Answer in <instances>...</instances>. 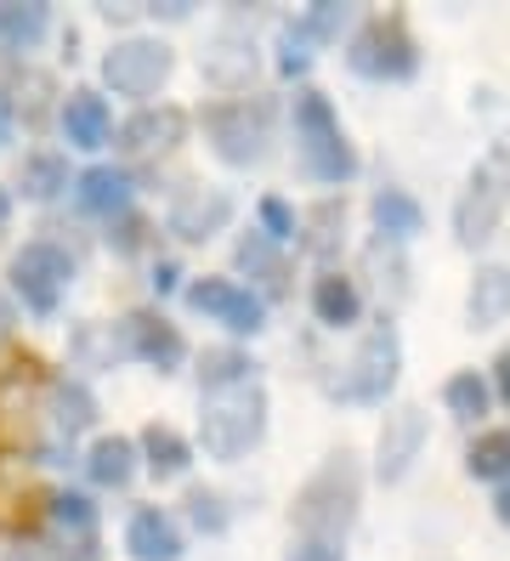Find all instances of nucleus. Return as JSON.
<instances>
[{
  "instance_id": "f257e3e1",
  "label": "nucleus",
  "mask_w": 510,
  "mask_h": 561,
  "mask_svg": "<svg viewBox=\"0 0 510 561\" xmlns=\"http://www.w3.org/2000/svg\"><path fill=\"white\" fill-rule=\"evenodd\" d=\"M358 505H363V477H358V459L340 448V454L324 459V471L295 493V527L306 539L347 545L352 522H358Z\"/></svg>"
},
{
  "instance_id": "f03ea898",
  "label": "nucleus",
  "mask_w": 510,
  "mask_h": 561,
  "mask_svg": "<svg viewBox=\"0 0 510 561\" xmlns=\"http://www.w3.org/2000/svg\"><path fill=\"white\" fill-rule=\"evenodd\" d=\"M295 148H301V171L313 182H324V187H340V182L358 176V153H352L347 130H340L324 91L295 96Z\"/></svg>"
},
{
  "instance_id": "7ed1b4c3",
  "label": "nucleus",
  "mask_w": 510,
  "mask_h": 561,
  "mask_svg": "<svg viewBox=\"0 0 510 561\" xmlns=\"http://www.w3.org/2000/svg\"><path fill=\"white\" fill-rule=\"evenodd\" d=\"M267 432V391L256 380L245 386H222V391H204V414H199V437L211 459H238L250 454Z\"/></svg>"
},
{
  "instance_id": "20e7f679",
  "label": "nucleus",
  "mask_w": 510,
  "mask_h": 561,
  "mask_svg": "<svg viewBox=\"0 0 510 561\" xmlns=\"http://www.w3.org/2000/svg\"><path fill=\"white\" fill-rule=\"evenodd\" d=\"M397 375H403V341H397V323L381 318V323H374L369 335L358 341L352 363L329 380V391H335L340 403L374 409V403H386L392 391H397Z\"/></svg>"
},
{
  "instance_id": "39448f33",
  "label": "nucleus",
  "mask_w": 510,
  "mask_h": 561,
  "mask_svg": "<svg viewBox=\"0 0 510 561\" xmlns=\"http://www.w3.org/2000/svg\"><path fill=\"white\" fill-rule=\"evenodd\" d=\"M204 137L227 164H261L272 142V103L261 96H238V103H211L204 108Z\"/></svg>"
},
{
  "instance_id": "423d86ee",
  "label": "nucleus",
  "mask_w": 510,
  "mask_h": 561,
  "mask_svg": "<svg viewBox=\"0 0 510 561\" xmlns=\"http://www.w3.org/2000/svg\"><path fill=\"white\" fill-rule=\"evenodd\" d=\"M347 62L363 80H415L420 75V46H415L403 18H369L347 46Z\"/></svg>"
},
{
  "instance_id": "0eeeda50",
  "label": "nucleus",
  "mask_w": 510,
  "mask_h": 561,
  "mask_svg": "<svg viewBox=\"0 0 510 561\" xmlns=\"http://www.w3.org/2000/svg\"><path fill=\"white\" fill-rule=\"evenodd\" d=\"M68 278H75V261H68V250L52 244V239H34L12 255V284H18L29 312H57Z\"/></svg>"
},
{
  "instance_id": "6e6552de",
  "label": "nucleus",
  "mask_w": 510,
  "mask_h": 561,
  "mask_svg": "<svg viewBox=\"0 0 510 561\" xmlns=\"http://www.w3.org/2000/svg\"><path fill=\"white\" fill-rule=\"evenodd\" d=\"M170 69H177L170 46L165 41H143V35L120 41L109 57H102V80H109L120 96H154L170 80Z\"/></svg>"
},
{
  "instance_id": "1a4fd4ad",
  "label": "nucleus",
  "mask_w": 510,
  "mask_h": 561,
  "mask_svg": "<svg viewBox=\"0 0 510 561\" xmlns=\"http://www.w3.org/2000/svg\"><path fill=\"white\" fill-rule=\"evenodd\" d=\"M188 307L216 318L222 329H233V335H256V329L267 323V301L256 289L233 284V278H193L188 284Z\"/></svg>"
},
{
  "instance_id": "9d476101",
  "label": "nucleus",
  "mask_w": 510,
  "mask_h": 561,
  "mask_svg": "<svg viewBox=\"0 0 510 561\" xmlns=\"http://www.w3.org/2000/svg\"><path fill=\"white\" fill-rule=\"evenodd\" d=\"M426 432H431V420H426V409H415V403H403V409L386 414L381 443H374V477H381L386 488L415 471V459H420V448H426Z\"/></svg>"
},
{
  "instance_id": "9b49d317",
  "label": "nucleus",
  "mask_w": 510,
  "mask_h": 561,
  "mask_svg": "<svg viewBox=\"0 0 510 561\" xmlns=\"http://www.w3.org/2000/svg\"><path fill=\"white\" fill-rule=\"evenodd\" d=\"M505 187L494 182V171L488 164H476V176L465 182V193H460V205H454V239H460V250H476V244H488L494 239V227H499V216H505Z\"/></svg>"
},
{
  "instance_id": "f8f14e48",
  "label": "nucleus",
  "mask_w": 510,
  "mask_h": 561,
  "mask_svg": "<svg viewBox=\"0 0 510 561\" xmlns=\"http://www.w3.org/2000/svg\"><path fill=\"white\" fill-rule=\"evenodd\" d=\"M114 352H131V357H143V363H154L159 375H170L177 363L188 357V346H182V335L170 329L165 318H154V312H131V318H120V346Z\"/></svg>"
},
{
  "instance_id": "ddd939ff",
  "label": "nucleus",
  "mask_w": 510,
  "mask_h": 561,
  "mask_svg": "<svg viewBox=\"0 0 510 561\" xmlns=\"http://www.w3.org/2000/svg\"><path fill=\"white\" fill-rule=\"evenodd\" d=\"M233 221V199L222 187H188L177 205H170V233L188 239V244H204V239H216L222 227Z\"/></svg>"
},
{
  "instance_id": "4468645a",
  "label": "nucleus",
  "mask_w": 510,
  "mask_h": 561,
  "mask_svg": "<svg viewBox=\"0 0 510 561\" xmlns=\"http://www.w3.org/2000/svg\"><path fill=\"white\" fill-rule=\"evenodd\" d=\"M188 137V114L182 108H143L120 125V148L131 153H165Z\"/></svg>"
},
{
  "instance_id": "2eb2a0df",
  "label": "nucleus",
  "mask_w": 510,
  "mask_h": 561,
  "mask_svg": "<svg viewBox=\"0 0 510 561\" xmlns=\"http://www.w3.org/2000/svg\"><path fill=\"white\" fill-rule=\"evenodd\" d=\"M41 511V488H34L29 466L12 454H0V534H23Z\"/></svg>"
},
{
  "instance_id": "dca6fc26",
  "label": "nucleus",
  "mask_w": 510,
  "mask_h": 561,
  "mask_svg": "<svg viewBox=\"0 0 510 561\" xmlns=\"http://www.w3.org/2000/svg\"><path fill=\"white\" fill-rule=\"evenodd\" d=\"M125 550L131 561H177L182 556V534H177V522H170L165 511H136L131 527H125Z\"/></svg>"
},
{
  "instance_id": "f3484780",
  "label": "nucleus",
  "mask_w": 510,
  "mask_h": 561,
  "mask_svg": "<svg viewBox=\"0 0 510 561\" xmlns=\"http://www.w3.org/2000/svg\"><path fill=\"white\" fill-rule=\"evenodd\" d=\"M75 199H80L86 216H109V221H120L125 205H131V176L120 171V164H91V171L75 182Z\"/></svg>"
},
{
  "instance_id": "a211bd4d",
  "label": "nucleus",
  "mask_w": 510,
  "mask_h": 561,
  "mask_svg": "<svg viewBox=\"0 0 510 561\" xmlns=\"http://www.w3.org/2000/svg\"><path fill=\"white\" fill-rule=\"evenodd\" d=\"M369 216H374V233H381L386 244H408L426 227V210L415 193H403V187H381L369 199Z\"/></svg>"
},
{
  "instance_id": "6ab92c4d",
  "label": "nucleus",
  "mask_w": 510,
  "mask_h": 561,
  "mask_svg": "<svg viewBox=\"0 0 510 561\" xmlns=\"http://www.w3.org/2000/svg\"><path fill=\"white\" fill-rule=\"evenodd\" d=\"M465 318H471V329H499L510 318V267H476L471 273Z\"/></svg>"
},
{
  "instance_id": "aec40b11",
  "label": "nucleus",
  "mask_w": 510,
  "mask_h": 561,
  "mask_svg": "<svg viewBox=\"0 0 510 561\" xmlns=\"http://www.w3.org/2000/svg\"><path fill=\"white\" fill-rule=\"evenodd\" d=\"M109 103H102L97 91H68V103H63V137L75 142V148H102L109 142Z\"/></svg>"
},
{
  "instance_id": "412c9836",
  "label": "nucleus",
  "mask_w": 510,
  "mask_h": 561,
  "mask_svg": "<svg viewBox=\"0 0 510 561\" xmlns=\"http://www.w3.org/2000/svg\"><path fill=\"white\" fill-rule=\"evenodd\" d=\"M313 312H318V323H329V329H347V323H358V312H363V295H358V284H352L347 273H324V278L313 284Z\"/></svg>"
},
{
  "instance_id": "4be33fe9",
  "label": "nucleus",
  "mask_w": 510,
  "mask_h": 561,
  "mask_svg": "<svg viewBox=\"0 0 510 561\" xmlns=\"http://www.w3.org/2000/svg\"><path fill=\"white\" fill-rule=\"evenodd\" d=\"M52 443H75L86 425L97 420V403H91V391L80 386V380H63L57 391H52Z\"/></svg>"
},
{
  "instance_id": "5701e85b",
  "label": "nucleus",
  "mask_w": 510,
  "mask_h": 561,
  "mask_svg": "<svg viewBox=\"0 0 510 561\" xmlns=\"http://www.w3.org/2000/svg\"><path fill=\"white\" fill-rule=\"evenodd\" d=\"M238 273H250V278H261L272 295H284L290 289V267H284V255H279V244H272L267 233H250V239H238Z\"/></svg>"
},
{
  "instance_id": "b1692460",
  "label": "nucleus",
  "mask_w": 510,
  "mask_h": 561,
  "mask_svg": "<svg viewBox=\"0 0 510 561\" xmlns=\"http://www.w3.org/2000/svg\"><path fill=\"white\" fill-rule=\"evenodd\" d=\"M86 471H91L97 488H125V482L136 477V443H125V437H97L91 454H86Z\"/></svg>"
},
{
  "instance_id": "393cba45",
  "label": "nucleus",
  "mask_w": 510,
  "mask_h": 561,
  "mask_svg": "<svg viewBox=\"0 0 510 561\" xmlns=\"http://www.w3.org/2000/svg\"><path fill=\"white\" fill-rule=\"evenodd\" d=\"M465 471L476 482H510V432L505 425H494V432H483L465 448Z\"/></svg>"
},
{
  "instance_id": "a878e982",
  "label": "nucleus",
  "mask_w": 510,
  "mask_h": 561,
  "mask_svg": "<svg viewBox=\"0 0 510 561\" xmlns=\"http://www.w3.org/2000/svg\"><path fill=\"white\" fill-rule=\"evenodd\" d=\"M442 403H449L454 420H483L494 409V386L476 369H460V375H449V386H442Z\"/></svg>"
},
{
  "instance_id": "bb28decb",
  "label": "nucleus",
  "mask_w": 510,
  "mask_h": 561,
  "mask_svg": "<svg viewBox=\"0 0 510 561\" xmlns=\"http://www.w3.org/2000/svg\"><path fill=\"white\" fill-rule=\"evenodd\" d=\"M143 454H148V471H154L159 482L182 477L188 459H193V448H188L177 432H170V425H148V432H143Z\"/></svg>"
},
{
  "instance_id": "cd10ccee",
  "label": "nucleus",
  "mask_w": 510,
  "mask_h": 561,
  "mask_svg": "<svg viewBox=\"0 0 510 561\" xmlns=\"http://www.w3.org/2000/svg\"><path fill=\"white\" fill-rule=\"evenodd\" d=\"M41 386V363H12L0 375V432H18V420L29 414V391Z\"/></svg>"
},
{
  "instance_id": "c85d7f7f",
  "label": "nucleus",
  "mask_w": 510,
  "mask_h": 561,
  "mask_svg": "<svg viewBox=\"0 0 510 561\" xmlns=\"http://www.w3.org/2000/svg\"><path fill=\"white\" fill-rule=\"evenodd\" d=\"M46 28L41 0H0V46H34Z\"/></svg>"
},
{
  "instance_id": "c756f323",
  "label": "nucleus",
  "mask_w": 510,
  "mask_h": 561,
  "mask_svg": "<svg viewBox=\"0 0 510 561\" xmlns=\"http://www.w3.org/2000/svg\"><path fill=\"white\" fill-rule=\"evenodd\" d=\"M199 380H204V391L245 386V380H256V363H250L245 352H204V363H199Z\"/></svg>"
},
{
  "instance_id": "7c9ffc66",
  "label": "nucleus",
  "mask_w": 510,
  "mask_h": 561,
  "mask_svg": "<svg viewBox=\"0 0 510 561\" xmlns=\"http://www.w3.org/2000/svg\"><path fill=\"white\" fill-rule=\"evenodd\" d=\"M29 199H57V193L68 187V164L57 159V153H34L29 164H23V182H18Z\"/></svg>"
},
{
  "instance_id": "2f4dec72",
  "label": "nucleus",
  "mask_w": 510,
  "mask_h": 561,
  "mask_svg": "<svg viewBox=\"0 0 510 561\" xmlns=\"http://www.w3.org/2000/svg\"><path fill=\"white\" fill-rule=\"evenodd\" d=\"M369 273L374 278H381V295H386V301H403V295H408V267H403V261H397V244H369Z\"/></svg>"
},
{
  "instance_id": "473e14b6",
  "label": "nucleus",
  "mask_w": 510,
  "mask_h": 561,
  "mask_svg": "<svg viewBox=\"0 0 510 561\" xmlns=\"http://www.w3.org/2000/svg\"><path fill=\"white\" fill-rule=\"evenodd\" d=\"M313 46H318V41L306 35L301 23H290L284 35H279V75H284V80H301L306 69H313Z\"/></svg>"
},
{
  "instance_id": "72a5a7b5",
  "label": "nucleus",
  "mask_w": 510,
  "mask_h": 561,
  "mask_svg": "<svg viewBox=\"0 0 510 561\" xmlns=\"http://www.w3.org/2000/svg\"><path fill=\"white\" fill-rule=\"evenodd\" d=\"M340 221H347V205H340V199H324L313 216H306V227H313V239H306V250H313V255H335V227Z\"/></svg>"
},
{
  "instance_id": "f704fd0d",
  "label": "nucleus",
  "mask_w": 510,
  "mask_h": 561,
  "mask_svg": "<svg viewBox=\"0 0 510 561\" xmlns=\"http://www.w3.org/2000/svg\"><path fill=\"white\" fill-rule=\"evenodd\" d=\"M188 516H193L199 534H222V527H227V505H222V493L193 488V493H188Z\"/></svg>"
},
{
  "instance_id": "c9c22d12",
  "label": "nucleus",
  "mask_w": 510,
  "mask_h": 561,
  "mask_svg": "<svg viewBox=\"0 0 510 561\" xmlns=\"http://www.w3.org/2000/svg\"><path fill=\"white\" fill-rule=\"evenodd\" d=\"M347 18H352V7H340V0H318V7L301 18V28H306L313 41H335L340 28H347Z\"/></svg>"
},
{
  "instance_id": "e433bc0d",
  "label": "nucleus",
  "mask_w": 510,
  "mask_h": 561,
  "mask_svg": "<svg viewBox=\"0 0 510 561\" xmlns=\"http://www.w3.org/2000/svg\"><path fill=\"white\" fill-rule=\"evenodd\" d=\"M261 233H267L272 244H284V239L301 233V221H295V210H290L284 199H261Z\"/></svg>"
},
{
  "instance_id": "4c0bfd02",
  "label": "nucleus",
  "mask_w": 510,
  "mask_h": 561,
  "mask_svg": "<svg viewBox=\"0 0 510 561\" xmlns=\"http://www.w3.org/2000/svg\"><path fill=\"white\" fill-rule=\"evenodd\" d=\"M52 516H57L63 527H75V534H91V522H97V511H91L86 493H57V500H52Z\"/></svg>"
},
{
  "instance_id": "58836bf2",
  "label": "nucleus",
  "mask_w": 510,
  "mask_h": 561,
  "mask_svg": "<svg viewBox=\"0 0 510 561\" xmlns=\"http://www.w3.org/2000/svg\"><path fill=\"white\" fill-rule=\"evenodd\" d=\"M290 561H347V545H335V539H306V534H295V545H290Z\"/></svg>"
},
{
  "instance_id": "ea45409f",
  "label": "nucleus",
  "mask_w": 510,
  "mask_h": 561,
  "mask_svg": "<svg viewBox=\"0 0 510 561\" xmlns=\"http://www.w3.org/2000/svg\"><path fill=\"white\" fill-rule=\"evenodd\" d=\"M483 164H488V171H494V182L505 187V199H510V130H505V137H499V148H494V153H488Z\"/></svg>"
},
{
  "instance_id": "a19ab883",
  "label": "nucleus",
  "mask_w": 510,
  "mask_h": 561,
  "mask_svg": "<svg viewBox=\"0 0 510 561\" xmlns=\"http://www.w3.org/2000/svg\"><path fill=\"white\" fill-rule=\"evenodd\" d=\"M143 233H148V221H136V216H120V227H114L109 239H114V244H120V250L131 255L136 244H143Z\"/></svg>"
},
{
  "instance_id": "79ce46f5",
  "label": "nucleus",
  "mask_w": 510,
  "mask_h": 561,
  "mask_svg": "<svg viewBox=\"0 0 510 561\" xmlns=\"http://www.w3.org/2000/svg\"><path fill=\"white\" fill-rule=\"evenodd\" d=\"M494 391H499V398L510 403V346L494 357Z\"/></svg>"
},
{
  "instance_id": "37998d69",
  "label": "nucleus",
  "mask_w": 510,
  "mask_h": 561,
  "mask_svg": "<svg viewBox=\"0 0 510 561\" xmlns=\"http://www.w3.org/2000/svg\"><path fill=\"white\" fill-rule=\"evenodd\" d=\"M177 278H182V273H177V261H159V267H154V289H159V295L177 289Z\"/></svg>"
},
{
  "instance_id": "c03bdc74",
  "label": "nucleus",
  "mask_w": 510,
  "mask_h": 561,
  "mask_svg": "<svg viewBox=\"0 0 510 561\" xmlns=\"http://www.w3.org/2000/svg\"><path fill=\"white\" fill-rule=\"evenodd\" d=\"M7 142H12V96L0 91V148H7Z\"/></svg>"
},
{
  "instance_id": "a18cd8bd",
  "label": "nucleus",
  "mask_w": 510,
  "mask_h": 561,
  "mask_svg": "<svg viewBox=\"0 0 510 561\" xmlns=\"http://www.w3.org/2000/svg\"><path fill=\"white\" fill-rule=\"evenodd\" d=\"M494 516L510 527V482H499V493H494Z\"/></svg>"
},
{
  "instance_id": "49530a36",
  "label": "nucleus",
  "mask_w": 510,
  "mask_h": 561,
  "mask_svg": "<svg viewBox=\"0 0 510 561\" xmlns=\"http://www.w3.org/2000/svg\"><path fill=\"white\" fill-rule=\"evenodd\" d=\"M12 323H18V312H12V301H7V295H0V341L12 335Z\"/></svg>"
}]
</instances>
